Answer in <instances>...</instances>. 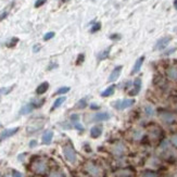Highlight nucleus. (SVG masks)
Instances as JSON below:
<instances>
[{
  "mask_svg": "<svg viewBox=\"0 0 177 177\" xmlns=\"http://www.w3.org/2000/svg\"><path fill=\"white\" fill-rule=\"evenodd\" d=\"M63 155L72 164L76 163V161H77V154H76L75 150L73 149V147L70 146V144H66V146L63 147Z\"/></svg>",
  "mask_w": 177,
  "mask_h": 177,
  "instance_id": "1",
  "label": "nucleus"
},
{
  "mask_svg": "<svg viewBox=\"0 0 177 177\" xmlns=\"http://www.w3.org/2000/svg\"><path fill=\"white\" fill-rule=\"evenodd\" d=\"M85 171L89 174L91 177H101L102 176V169L99 167L98 165L94 164V163H87L85 165Z\"/></svg>",
  "mask_w": 177,
  "mask_h": 177,
  "instance_id": "2",
  "label": "nucleus"
},
{
  "mask_svg": "<svg viewBox=\"0 0 177 177\" xmlns=\"http://www.w3.org/2000/svg\"><path fill=\"white\" fill-rule=\"evenodd\" d=\"M135 103L134 99H124V100H116L115 102L113 103V107L115 108L116 110H124L126 108L132 107Z\"/></svg>",
  "mask_w": 177,
  "mask_h": 177,
  "instance_id": "3",
  "label": "nucleus"
},
{
  "mask_svg": "<svg viewBox=\"0 0 177 177\" xmlns=\"http://www.w3.org/2000/svg\"><path fill=\"white\" fill-rule=\"evenodd\" d=\"M32 169L36 174H45L47 172V163L42 160L36 161L32 164Z\"/></svg>",
  "mask_w": 177,
  "mask_h": 177,
  "instance_id": "4",
  "label": "nucleus"
},
{
  "mask_svg": "<svg viewBox=\"0 0 177 177\" xmlns=\"http://www.w3.org/2000/svg\"><path fill=\"white\" fill-rule=\"evenodd\" d=\"M20 127H14V128H9V129H4L0 133V141H2L4 139H8L11 136L15 135L17 132H19Z\"/></svg>",
  "mask_w": 177,
  "mask_h": 177,
  "instance_id": "5",
  "label": "nucleus"
},
{
  "mask_svg": "<svg viewBox=\"0 0 177 177\" xmlns=\"http://www.w3.org/2000/svg\"><path fill=\"white\" fill-rule=\"evenodd\" d=\"M172 40V38L169 37V36H166V37H162L160 38L159 40L157 41V44L154 46V49L155 50H162L166 48V46L169 44V41Z\"/></svg>",
  "mask_w": 177,
  "mask_h": 177,
  "instance_id": "6",
  "label": "nucleus"
},
{
  "mask_svg": "<svg viewBox=\"0 0 177 177\" xmlns=\"http://www.w3.org/2000/svg\"><path fill=\"white\" fill-rule=\"evenodd\" d=\"M110 116L111 115L108 112H98L92 116V121L94 122H104L110 119Z\"/></svg>",
  "mask_w": 177,
  "mask_h": 177,
  "instance_id": "7",
  "label": "nucleus"
},
{
  "mask_svg": "<svg viewBox=\"0 0 177 177\" xmlns=\"http://www.w3.org/2000/svg\"><path fill=\"white\" fill-rule=\"evenodd\" d=\"M122 70H123V66H122V65L116 66L115 69H114V70L111 72V74H110V76H109L108 81H109L110 83L115 82L116 79L119 77V75H121V72H122Z\"/></svg>",
  "mask_w": 177,
  "mask_h": 177,
  "instance_id": "8",
  "label": "nucleus"
},
{
  "mask_svg": "<svg viewBox=\"0 0 177 177\" xmlns=\"http://www.w3.org/2000/svg\"><path fill=\"white\" fill-rule=\"evenodd\" d=\"M53 138V132L52 130H46L41 137V142L44 144H50Z\"/></svg>",
  "mask_w": 177,
  "mask_h": 177,
  "instance_id": "9",
  "label": "nucleus"
},
{
  "mask_svg": "<svg viewBox=\"0 0 177 177\" xmlns=\"http://www.w3.org/2000/svg\"><path fill=\"white\" fill-rule=\"evenodd\" d=\"M71 121H72L73 126H74L77 130H79V132L84 130V127H83V125L81 124V122H79V115H78V114H73V115L71 116Z\"/></svg>",
  "mask_w": 177,
  "mask_h": 177,
  "instance_id": "10",
  "label": "nucleus"
},
{
  "mask_svg": "<svg viewBox=\"0 0 177 177\" xmlns=\"http://www.w3.org/2000/svg\"><path fill=\"white\" fill-rule=\"evenodd\" d=\"M144 61V56L140 57L139 59H137L136 62H135V64H134V67H133V70H132V75L136 74V73L139 72L140 69H141V66H142Z\"/></svg>",
  "mask_w": 177,
  "mask_h": 177,
  "instance_id": "11",
  "label": "nucleus"
},
{
  "mask_svg": "<svg viewBox=\"0 0 177 177\" xmlns=\"http://www.w3.org/2000/svg\"><path fill=\"white\" fill-rule=\"evenodd\" d=\"M141 89V79L140 78H136L135 82H134V89L129 91V95L130 96H136L138 95V92Z\"/></svg>",
  "mask_w": 177,
  "mask_h": 177,
  "instance_id": "12",
  "label": "nucleus"
},
{
  "mask_svg": "<svg viewBox=\"0 0 177 177\" xmlns=\"http://www.w3.org/2000/svg\"><path fill=\"white\" fill-rule=\"evenodd\" d=\"M34 109H35V107L32 102L28 103V104H25L24 107H22V109L20 110V114L21 115H26V114H28L33 111Z\"/></svg>",
  "mask_w": 177,
  "mask_h": 177,
  "instance_id": "13",
  "label": "nucleus"
},
{
  "mask_svg": "<svg viewBox=\"0 0 177 177\" xmlns=\"http://www.w3.org/2000/svg\"><path fill=\"white\" fill-rule=\"evenodd\" d=\"M102 134V127L101 126H94L90 129V135L92 138H98L99 136H101Z\"/></svg>",
  "mask_w": 177,
  "mask_h": 177,
  "instance_id": "14",
  "label": "nucleus"
},
{
  "mask_svg": "<svg viewBox=\"0 0 177 177\" xmlns=\"http://www.w3.org/2000/svg\"><path fill=\"white\" fill-rule=\"evenodd\" d=\"M48 88H49V84L47 82H44V83H41L40 85L37 87L36 92H37V95H42V94H45L46 91L48 90Z\"/></svg>",
  "mask_w": 177,
  "mask_h": 177,
  "instance_id": "15",
  "label": "nucleus"
},
{
  "mask_svg": "<svg viewBox=\"0 0 177 177\" xmlns=\"http://www.w3.org/2000/svg\"><path fill=\"white\" fill-rule=\"evenodd\" d=\"M111 52V47H108L107 49H104L103 51H101L100 53L98 54V61H102V60H106L107 58H109V54Z\"/></svg>",
  "mask_w": 177,
  "mask_h": 177,
  "instance_id": "16",
  "label": "nucleus"
},
{
  "mask_svg": "<svg viewBox=\"0 0 177 177\" xmlns=\"http://www.w3.org/2000/svg\"><path fill=\"white\" fill-rule=\"evenodd\" d=\"M161 119H163L164 122H166V123H172V122H174L175 117H174V115L172 114V113H169V112H163V113L161 114Z\"/></svg>",
  "mask_w": 177,
  "mask_h": 177,
  "instance_id": "17",
  "label": "nucleus"
},
{
  "mask_svg": "<svg viewBox=\"0 0 177 177\" xmlns=\"http://www.w3.org/2000/svg\"><path fill=\"white\" fill-rule=\"evenodd\" d=\"M167 76H169L171 79H174L176 81L177 79V67L176 66H172L167 70Z\"/></svg>",
  "mask_w": 177,
  "mask_h": 177,
  "instance_id": "18",
  "label": "nucleus"
},
{
  "mask_svg": "<svg viewBox=\"0 0 177 177\" xmlns=\"http://www.w3.org/2000/svg\"><path fill=\"white\" fill-rule=\"evenodd\" d=\"M65 100H66L65 97H60V98L57 99V100L54 101V103H53V106H52V108H51V111H54L56 109H58L59 107H61L62 103L64 102Z\"/></svg>",
  "mask_w": 177,
  "mask_h": 177,
  "instance_id": "19",
  "label": "nucleus"
},
{
  "mask_svg": "<svg viewBox=\"0 0 177 177\" xmlns=\"http://www.w3.org/2000/svg\"><path fill=\"white\" fill-rule=\"evenodd\" d=\"M114 94V86L112 85V86H110V87H108L107 89H104V90L101 92V96L102 97H110V96H112Z\"/></svg>",
  "mask_w": 177,
  "mask_h": 177,
  "instance_id": "20",
  "label": "nucleus"
},
{
  "mask_svg": "<svg viewBox=\"0 0 177 177\" xmlns=\"http://www.w3.org/2000/svg\"><path fill=\"white\" fill-rule=\"evenodd\" d=\"M144 112H146V114L148 116H152L153 114H154V108L152 107V106H146V108H144Z\"/></svg>",
  "mask_w": 177,
  "mask_h": 177,
  "instance_id": "21",
  "label": "nucleus"
},
{
  "mask_svg": "<svg viewBox=\"0 0 177 177\" xmlns=\"http://www.w3.org/2000/svg\"><path fill=\"white\" fill-rule=\"evenodd\" d=\"M69 91H70V87H61L56 91V95H64Z\"/></svg>",
  "mask_w": 177,
  "mask_h": 177,
  "instance_id": "22",
  "label": "nucleus"
},
{
  "mask_svg": "<svg viewBox=\"0 0 177 177\" xmlns=\"http://www.w3.org/2000/svg\"><path fill=\"white\" fill-rule=\"evenodd\" d=\"M87 106V101H86V98L84 99H81L77 104H76V108H78V109H84V108Z\"/></svg>",
  "mask_w": 177,
  "mask_h": 177,
  "instance_id": "23",
  "label": "nucleus"
},
{
  "mask_svg": "<svg viewBox=\"0 0 177 177\" xmlns=\"http://www.w3.org/2000/svg\"><path fill=\"white\" fill-rule=\"evenodd\" d=\"M11 90H12V87H3V88H0V97L9 94Z\"/></svg>",
  "mask_w": 177,
  "mask_h": 177,
  "instance_id": "24",
  "label": "nucleus"
},
{
  "mask_svg": "<svg viewBox=\"0 0 177 177\" xmlns=\"http://www.w3.org/2000/svg\"><path fill=\"white\" fill-rule=\"evenodd\" d=\"M124 151V147L122 144H117L115 148L113 149V152L115 154H122V152Z\"/></svg>",
  "mask_w": 177,
  "mask_h": 177,
  "instance_id": "25",
  "label": "nucleus"
},
{
  "mask_svg": "<svg viewBox=\"0 0 177 177\" xmlns=\"http://www.w3.org/2000/svg\"><path fill=\"white\" fill-rule=\"evenodd\" d=\"M100 28H101V23L97 22V23H95V24L92 25V27H91L90 32H91V33H96V32H98Z\"/></svg>",
  "mask_w": 177,
  "mask_h": 177,
  "instance_id": "26",
  "label": "nucleus"
},
{
  "mask_svg": "<svg viewBox=\"0 0 177 177\" xmlns=\"http://www.w3.org/2000/svg\"><path fill=\"white\" fill-rule=\"evenodd\" d=\"M53 37H54L53 32H49V33L45 34V36H44V40L47 41V40H49V39H51V38H53Z\"/></svg>",
  "mask_w": 177,
  "mask_h": 177,
  "instance_id": "27",
  "label": "nucleus"
},
{
  "mask_svg": "<svg viewBox=\"0 0 177 177\" xmlns=\"http://www.w3.org/2000/svg\"><path fill=\"white\" fill-rule=\"evenodd\" d=\"M49 177H63V174L61 172H59V171H53V172L50 173Z\"/></svg>",
  "mask_w": 177,
  "mask_h": 177,
  "instance_id": "28",
  "label": "nucleus"
},
{
  "mask_svg": "<svg viewBox=\"0 0 177 177\" xmlns=\"http://www.w3.org/2000/svg\"><path fill=\"white\" fill-rule=\"evenodd\" d=\"M17 41H19V39H17V37L12 38V39H11V41H10V42L8 44V47H10V48H11V47H14V46L17 44Z\"/></svg>",
  "mask_w": 177,
  "mask_h": 177,
  "instance_id": "29",
  "label": "nucleus"
},
{
  "mask_svg": "<svg viewBox=\"0 0 177 177\" xmlns=\"http://www.w3.org/2000/svg\"><path fill=\"white\" fill-rule=\"evenodd\" d=\"M46 2H47V0H37V1L35 2V8H39L42 4H45Z\"/></svg>",
  "mask_w": 177,
  "mask_h": 177,
  "instance_id": "30",
  "label": "nucleus"
},
{
  "mask_svg": "<svg viewBox=\"0 0 177 177\" xmlns=\"http://www.w3.org/2000/svg\"><path fill=\"white\" fill-rule=\"evenodd\" d=\"M144 177H159V176H158V174L152 173V172H146V173H144Z\"/></svg>",
  "mask_w": 177,
  "mask_h": 177,
  "instance_id": "31",
  "label": "nucleus"
},
{
  "mask_svg": "<svg viewBox=\"0 0 177 177\" xmlns=\"http://www.w3.org/2000/svg\"><path fill=\"white\" fill-rule=\"evenodd\" d=\"M84 60H85V56H84V54H79L78 59H77V61H76V64H77V65H78V64H81Z\"/></svg>",
  "mask_w": 177,
  "mask_h": 177,
  "instance_id": "32",
  "label": "nucleus"
},
{
  "mask_svg": "<svg viewBox=\"0 0 177 177\" xmlns=\"http://www.w3.org/2000/svg\"><path fill=\"white\" fill-rule=\"evenodd\" d=\"M12 177H23V175L20 173V172H17L15 169H13L12 171Z\"/></svg>",
  "mask_w": 177,
  "mask_h": 177,
  "instance_id": "33",
  "label": "nucleus"
},
{
  "mask_svg": "<svg viewBox=\"0 0 177 177\" xmlns=\"http://www.w3.org/2000/svg\"><path fill=\"white\" fill-rule=\"evenodd\" d=\"M8 13H9V12L7 11V10H4L3 12L0 14V21H2L3 19H6V17H8Z\"/></svg>",
  "mask_w": 177,
  "mask_h": 177,
  "instance_id": "34",
  "label": "nucleus"
},
{
  "mask_svg": "<svg viewBox=\"0 0 177 177\" xmlns=\"http://www.w3.org/2000/svg\"><path fill=\"white\" fill-rule=\"evenodd\" d=\"M36 144H37V141H36V140H32V141H29V148H34V147H36Z\"/></svg>",
  "mask_w": 177,
  "mask_h": 177,
  "instance_id": "35",
  "label": "nucleus"
},
{
  "mask_svg": "<svg viewBox=\"0 0 177 177\" xmlns=\"http://www.w3.org/2000/svg\"><path fill=\"white\" fill-rule=\"evenodd\" d=\"M39 50H40V45H35L33 47V51L35 52V53H36V52H38Z\"/></svg>",
  "mask_w": 177,
  "mask_h": 177,
  "instance_id": "36",
  "label": "nucleus"
},
{
  "mask_svg": "<svg viewBox=\"0 0 177 177\" xmlns=\"http://www.w3.org/2000/svg\"><path fill=\"white\" fill-rule=\"evenodd\" d=\"M171 140H172V142H173L174 146H176V147H177V135H174Z\"/></svg>",
  "mask_w": 177,
  "mask_h": 177,
  "instance_id": "37",
  "label": "nucleus"
},
{
  "mask_svg": "<svg viewBox=\"0 0 177 177\" xmlns=\"http://www.w3.org/2000/svg\"><path fill=\"white\" fill-rule=\"evenodd\" d=\"M141 137V132H137V134H135V139H139Z\"/></svg>",
  "mask_w": 177,
  "mask_h": 177,
  "instance_id": "38",
  "label": "nucleus"
},
{
  "mask_svg": "<svg viewBox=\"0 0 177 177\" xmlns=\"http://www.w3.org/2000/svg\"><path fill=\"white\" fill-rule=\"evenodd\" d=\"M110 38H111V39H117V38H119V35H112Z\"/></svg>",
  "mask_w": 177,
  "mask_h": 177,
  "instance_id": "39",
  "label": "nucleus"
},
{
  "mask_svg": "<svg viewBox=\"0 0 177 177\" xmlns=\"http://www.w3.org/2000/svg\"><path fill=\"white\" fill-rule=\"evenodd\" d=\"M174 7H175V9L177 10V0H174Z\"/></svg>",
  "mask_w": 177,
  "mask_h": 177,
  "instance_id": "40",
  "label": "nucleus"
},
{
  "mask_svg": "<svg viewBox=\"0 0 177 177\" xmlns=\"http://www.w3.org/2000/svg\"><path fill=\"white\" fill-rule=\"evenodd\" d=\"M62 1H63V2H66V1H70V0H62Z\"/></svg>",
  "mask_w": 177,
  "mask_h": 177,
  "instance_id": "41",
  "label": "nucleus"
}]
</instances>
